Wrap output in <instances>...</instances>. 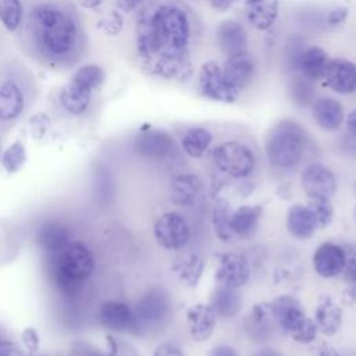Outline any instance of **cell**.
<instances>
[{"label": "cell", "mask_w": 356, "mask_h": 356, "mask_svg": "<svg viewBox=\"0 0 356 356\" xmlns=\"http://www.w3.org/2000/svg\"><path fill=\"white\" fill-rule=\"evenodd\" d=\"M140 11L136 53L143 68L157 78L188 81L193 74L189 56L193 24L188 10L177 3H163Z\"/></svg>", "instance_id": "obj_1"}, {"label": "cell", "mask_w": 356, "mask_h": 356, "mask_svg": "<svg viewBox=\"0 0 356 356\" xmlns=\"http://www.w3.org/2000/svg\"><path fill=\"white\" fill-rule=\"evenodd\" d=\"M31 24L39 46L53 57L68 56L78 43V28L74 18L53 4L38 6Z\"/></svg>", "instance_id": "obj_2"}, {"label": "cell", "mask_w": 356, "mask_h": 356, "mask_svg": "<svg viewBox=\"0 0 356 356\" xmlns=\"http://www.w3.org/2000/svg\"><path fill=\"white\" fill-rule=\"evenodd\" d=\"M309 147L307 131L295 120H281L266 138V157L277 170H293L303 160Z\"/></svg>", "instance_id": "obj_3"}, {"label": "cell", "mask_w": 356, "mask_h": 356, "mask_svg": "<svg viewBox=\"0 0 356 356\" xmlns=\"http://www.w3.org/2000/svg\"><path fill=\"white\" fill-rule=\"evenodd\" d=\"M268 305L271 320L295 342L312 345L317 341L318 330L313 318L307 317L298 298L292 295H280Z\"/></svg>", "instance_id": "obj_4"}, {"label": "cell", "mask_w": 356, "mask_h": 356, "mask_svg": "<svg viewBox=\"0 0 356 356\" xmlns=\"http://www.w3.org/2000/svg\"><path fill=\"white\" fill-rule=\"evenodd\" d=\"M211 159L220 172L236 179L250 177L257 164L254 152L239 140H225L217 145Z\"/></svg>", "instance_id": "obj_5"}, {"label": "cell", "mask_w": 356, "mask_h": 356, "mask_svg": "<svg viewBox=\"0 0 356 356\" xmlns=\"http://www.w3.org/2000/svg\"><path fill=\"white\" fill-rule=\"evenodd\" d=\"M172 303L168 293L159 286L146 291L132 307L134 332L152 330L163 324L171 314Z\"/></svg>", "instance_id": "obj_6"}, {"label": "cell", "mask_w": 356, "mask_h": 356, "mask_svg": "<svg viewBox=\"0 0 356 356\" xmlns=\"http://www.w3.org/2000/svg\"><path fill=\"white\" fill-rule=\"evenodd\" d=\"M95 266V257L90 249L78 239L70 241L51 260V268L81 284L93 274Z\"/></svg>", "instance_id": "obj_7"}, {"label": "cell", "mask_w": 356, "mask_h": 356, "mask_svg": "<svg viewBox=\"0 0 356 356\" xmlns=\"http://www.w3.org/2000/svg\"><path fill=\"white\" fill-rule=\"evenodd\" d=\"M196 88L204 99L224 104L235 103L241 96V93L236 92L227 81L222 72V65L214 60H207L199 67Z\"/></svg>", "instance_id": "obj_8"}, {"label": "cell", "mask_w": 356, "mask_h": 356, "mask_svg": "<svg viewBox=\"0 0 356 356\" xmlns=\"http://www.w3.org/2000/svg\"><path fill=\"white\" fill-rule=\"evenodd\" d=\"M153 235L159 246L175 252L186 248L191 239V227L181 213L167 211L156 220Z\"/></svg>", "instance_id": "obj_9"}, {"label": "cell", "mask_w": 356, "mask_h": 356, "mask_svg": "<svg viewBox=\"0 0 356 356\" xmlns=\"http://www.w3.org/2000/svg\"><path fill=\"white\" fill-rule=\"evenodd\" d=\"M135 153L149 160H163L175 150L172 135L163 128L142 129L132 142Z\"/></svg>", "instance_id": "obj_10"}, {"label": "cell", "mask_w": 356, "mask_h": 356, "mask_svg": "<svg viewBox=\"0 0 356 356\" xmlns=\"http://www.w3.org/2000/svg\"><path fill=\"white\" fill-rule=\"evenodd\" d=\"M300 185L307 197H332L338 189V179L328 165L313 161L302 170Z\"/></svg>", "instance_id": "obj_11"}, {"label": "cell", "mask_w": 356, "mask_h": 356, "mask_svg": "<svg viewBox=\"0 0 356 356\" xmlns=\"http://www.w3.org/2000/svg\"><path fill=\"white\" fill-rule=\"evenodd\" d=\"M218 264L214 273L218 285L241 289L250 280V264L249 260L236 252H225L217 256Z\"/></svg>", "instance_id": "obj_12"}, {"label": "cell", "mask_w": 356, "mask_h": 356, "mask_svg": "<svg viewBox=\"0 0 356 356\" xmlns=\"http://www.w3.org/2000/svg\"><path fill=\"white\" fill-rule=\"evenodd\" d=\"M321 81L337 95L356 93V63L342 57L330 58Z\"/></svg>", "instance_id": "obj_13"}, {"label": "cell", "mask_w": 356, "mask_h": 356, "mask_svg": "<svg viewBox=\"0 0 356 356\" xmlns=\"http://www.w3.org/2000/svg\"><path fill=\"white\" fill-rule=\"evenodd\" d=\"M257 64L249 51L229 56L222 64V72L229 85L239 93L250 86L256 76Z\"/></svg>", "instance_id": "obj_14"}, {"label": "cell", "mask_w": 356, "mask_h": 356, "mask_svg": "<svg viewBox=\"0 0 356 356\" xmlns=\"http://www.w3.org/2000/svg\"><path fill=\"white\" fill-rule=\"evenodd\" d=\"M216 43L225 57L248 51L249 35L242 22L228 18L216 28Z\"/></svg>", "instance_id": "obj_15"}, {"label": "cell", "mask_w": 356, "mask_h": 356, "mask_svg": "<svg viewBox=\"0 0 356 356\" xmlns=\"http://www.w3.org/2000/svg\"><path fill=\"white\" fill-rule=\"evenodd\" d=\"M312 263L314 273L321 278L330 280L341 275L345 267L343 246L334 242H323L316 248Z\"/></svg>", "instance_id": "obj_16"}, {"label": "cell", "mask_w": 356, "mask_h": 356, "mask_svg": "<svg viewBox=\"0 0 356 356\" xmlns=\"http://www.w3.org/2000/svg\"><path fill=\"white\" fill-rule=\"evenodd\" d=\"M100 325L111 332L134 334V312L129 305L121 300H106L97 310Z\"/></svg>", "instance_id": "obj_17"}, {"label": "cell", "mask_w": 356, "mask_h": 356, "mask_svg": "<svg viewBox=\"0 0 356 356\" xmlns=\"http://www.w3.org/2000/svg\"><path fill=\"white\" fill-rule=\"evenodd\" d=\"M310 111L316 125L327 132L338 131L345 122L343 104L332 96H317L310 106Z\"/></svg>", "instance_id": "obj_18"}, {"label": "cell", "mask_w": 356, "mask_h": 356, "mask_svg": "<svg viewBox=\"0 0 356 356\" xmlns=\"http://www.w3.org/2000/svg\"><path fill=\"white\" fill-rule=\"evenodd\" d=\"M186 325L192 339L204 342L211 338L217 325V316L209 303H195L186 310Z\"/></svg>", "instance_id": "obj_19"}, {"label": "cell", "mask_w": 356, "mask_h": 356, "mask_svg": "<svg viewBox=\"0 0 356 356\" xmlns=\"http://www.w3.org/2000/svg\"><path fill=\"white\" fill-rule=\"evenodd\" d=\"M313 321L320 334L334 337L342 327L343 310L330 295H321L317 300Z\"/></svg>", "instance_id": "obj_20"}, {"label": "cell", "mask_w": 356, "mask_h": 356, "mask_svg": "<svg viewBox=\"0 0 356 356\" xmlns=\"http://www.w3.org/2000/svg\"><path fill=\"white\" fill-rule=\"evenodd\" d=\"M243 13L253 29L270 31L280 17V0H243Z\"/></svg>", "instance_id": "obj_21"}, {"label": "cell", "mask_w": 356, "mask_h": 356, "mask_svg": "<svg viewBox=\"0 0 356 356\" xmlns=\"http://www.w3.org/2000/svg\"><path fill=\"white\" fill-rule=\"evenodd\" d=\"M203 189L202 179L192 172L177 174L170 181V199L181 207H191L196 203Z\"/></svg>", "instance_id": "obj_22"}, {"label": "cell", "mask_w": 356, "mask_h": 356, "mask_svg": "<svg viewBox=\"0 0 356 356\" xmlns=\"http://www.w3.org/2000/svg\"><path fill=\"white\" fill-rule=\"evenodd\" d=\"M36 241L42 252L51 261L71 241V236L68 228L64 224L58 221H46L40 225Z\"/></svg>", "instance_id": "obj_23"}, {"label": "cell", "mask_w": 356, "mask_h": 356, "mask_svg": "<svg viewBox=\"0 0 356 356\" xmlns=\"http://www.w3.org/2000/svg\"><path fill=\"white\" fill-rule=\"evenodd\" d=\"M330 61V54L327 50L318 44H307L302 51L296 70L293 74H299L312 82H318L323 79L325 67Z\"/></svg>", "instance_id": "obj_24"}, {"label": "cell", "mask_w": 356, "mask_h": 356, "mask_svg": "<svg viewBox=\"0 0 356 356\" xmlns=\"http://www.w3.org/2000/svg\"><path fill=\"white\" fill-rule=\"evenodd\" d=\"M263 216V206L260 204H242L231 213V229L235 238H252L260 224Z\"/></svg>", "instance_id": "obj_25"}, {"label": "cell", "mask_w": 356, "mask_h": 356, "mask_svg": "<svg viewBox=\"0 0 356 356\" xmlns=\"http://www.w3.org/2000/svg\"><path fill=\"white\" fill-rule=\"evenodd\" d=\"M209 305L214 310L217 318L229 320L238 316L242 307V295L239 289L217 285L210 296Z\"/></svg>", "instance_id": "obj_26"}, {"label": "cell", "mask_w": 356, "mask_h": 356, "mask_svg": "<svg viewBox=\"0 0 356 356\" xmlns=\"http://www.w3.org/2000/svg\"><path fill=\"white\" fill-rule=\"evenodd\" d=\"M92 100V92L72 79L63 86L58 95V102L63 110L71 115H82L88 111Z\"/></svg>", "instance_id": "obj_27"}, {"label": "cell", "mask_w": 356, "mask_h": 356, "mask_svg": "<svg viewBox=\"0 0 356 356\" xmlns=\"http://www.w3.org/2000/svg\"><path fill=\"white\" fill-rule=\"evenodd\" d=\"M285 227L289 235L298 241H307L317 231L306 204L300 203H295L288 209Z\"/></svg>", "instance_id": "obj_28"}, {"label": "cell", "mask_w": 356, "mask_h": 356, "mask_svg": "<svg viewBox=\"0 0 356 356\" xmlns=\"http://www.w3.org/2000/svg\"><path fill=\"white\" fill-rule=\"evenodd\" d=\"M213 132L202 125H193L185 129L181 136V149L192 159L203 157L213 143Z\"/></svg>", "instance_id": "obj_29"}, {"label": "cell", "mask_w": 356, "mask_h": 356, "mask_svg": "<svg viewBox=\"0 0 356 356\" xmlns=\"http://www.w3.org/2000/svg\"><path fill=\"white\" fill-rule=\"evenodd\" d=\"M25 99L21 88L14 81L0 83V121H13L24 110Z\"/></svg>", "instance_id": "obj_30"}, {"label": "cell", "mask_w": 356, "mask_h": 356, "mask_svg": "<svg viewBox=\"0 0 356 356\" xmlns=\"http://www.w3.org/2000/svg\"><path fill=\"white\" fill-rule=\"evenodd\" d=\"M231 204L224 197H217L211 209V227L214 235L224 243L232 242L235 235L231 229Z\"/></svg>", "instance_id": "obj_31"}, {"label": "cell", "mask_w": 356, "mask_h": 356, "mask_svg": "<svg viewBox=\"0 0 356 356\" xmlns=\"http://www.w3.org/2000/svg\"><path fill=\"white\" fill-rule=\"evenodd\" d=\"M172 270L182 284L193 288L202 280L204 271V260L199 253H188L174 263Z\"/></svg>", "instance_id": "obj_32"}, {"label": "cell", "mask_w": 356, "mask_h": 356, "mask_svg": "<svg viewBox=\"0 0 356 356\" xmlns=\"http://www.w3.org/2000/svg\"><path fill=\"white\" fill-rule=\"evenodd\" d=\"M314 85L316 82H312L310 79L299 74H292L288 85L291 100L299 107H310L314 99L317 97Z\"/></svg>", "instance_id": "obj_33"}, {"label": "cell", "mask_w": 356, "mask_h": 356, "mask_svg": "<svg viewBox=\"0 0 356 356\" xmlns=\"http://www.w3.org/2000/svg\"><path fill=\"white\" fill-rule=\"evenodd\" d=\"M306 207L312 216L316 229H324L332 222L334 206L331 203V197H321V196L307 197Z\"/></svg>", "instance_id": "obj_34"}, {"label": "cell", "mask_w": 356, "mask_h": 356, "mask_svg": "<svg viewBox=\"0 0 356 356\" xmlns=\"http://www.w3.org/2000/svg\"><path fill=\"white\" fill-rule=\"evenodd\" d=\"M26 159L28 154L25 145L21 140H15L3 150L0 156V164L6 172L17 174L24 168Z\"/></svg>", "instance_id": "obj_35"}, {"label": "cell", "mask_w": 356, "mask_h": 356, "mask_svg": "<svg viewBox=\"0 0 356 356\" xmlns=\"http://www.w3.org/2000/svg\"><path fill=\"white\" fill-rule=\"evenodd\" d=\"M104 78H106V74L103 68L97 64H85L81 68H78L71 76L74 82L89 89L90 92L100 88L104 82Z\"/></svg>", "instance_id": "obj_36"}, {"label": "cell", "mask_w": 356, "mask_h": 356, "mask_svg": "<svg viewBox=\"0 0 356 356\" xmlns=\"http://www.w3.org/2000/svg\"><path fill=\"white\" fill-rule=\"evenodd\" d=\"M22 4L19 0H0V22L8 32H14L22 22Z\"/></svg>", "instance_id": "obj_37"}, {"label": "cell", "mask_w": 356, "mask_h": 356, "mask_svg": "<svg viewBox=\"0 0 356 356\" xmlns=\"http://www.w3.org/2000/svg\"><path fill=\"white\" fill-rule=\"evenodd\" d=\"M97 28L108 36H115L124 28V17L120 10H111L97 21Z\"/></svg>", "instance_id": "obj_38"}, {"label": "cell", "mask_w": 356, "mask_h": 356, "mask_svg": "<svg viewBox=\"0 0 356 356\" xmlns=\"http://www.w3.org/2000/svg\"><path fill=\"white\" fill-rule=\"evenodd\" d=\"M307 46V43H305V40L299 36H292L285 46V63L288 70L293 74L296 70V64L299 61V57L302 54V51L305 50V47Z\"/></svg>", "instance_id": "obj_39"}, {"label": "cell", "mask_w": 356, "mask_h": 356, "mask_svg": "<svg viewBox=\"0 0 356 356\" xmlns=\"http://www.w3.org/2000/svg\"><path fill=\"white\" fill-rule=\"evenodd\" d=\"M95 172L96 174L93 178V192L99 202H104L111 195V179L108 171L104 168H99Z\"/></svg>", "instance_id": "obj_40"}, {"label": "cell", "mask_w": 356, "mask_h": 356, "mask_svg": "<svg viewBox=\"0 0 356 356\" xmlns=\"http://www.w3.org/2000/svg\"><path fill=\"white\" fill-rule=\"evenodd\" d=\"M345 267L342 271L343 278L349 282H356V242L343 245Z\"/></svg>", "instance_id": "obj_41"}, {"label": "cell", "mask_w": 356, "mask_h": 356, "mask_svg": "<svg viewBox=\"0 0 356 356\" xmlns=\"http://www.w3.org/2000/svg\"><path fill=\"white\" fill-rule=\"evenodd\" d=\"M50 127H51V121L49 115L43 113H36L29 118V129L33 139H38V140L43 139L49 132Z\"/></svg>", "instance_id": "obj_42"}, {"label": "cell", "mask_w": 356, "mask_h": 356, "mask_svg": "<svg viewBox=\"0 0 356 356\" xmlns=\"http://www.w3.org/2000/svg\"><path fill=\"white\" fill-rule=\"evenodd\" d=\"M21 342L31 355L38 353L39 348H40V337H39V332L36 331V328H33V327L24 328V331L21 332Z\"/></svg>", "instance_id": "obj_43"}, {"label": "cell", "mask_w": 356, "mask_h": 356, "mask_svg": "<svg viewBox=\"0 0 356 356\" xmlns=\"http://www.w3.org/2000/svg\"><path fill=\"white\" fill-rule=\"evenodd\" d=\"M349 17V8L346 6H337L328 10L325 15V22L328 26H339L342 25Z\"/></svg>", "instance_id": "obj_44"}, {"label": "cell", "mask_w": 356, "mask_h": 356, "mask_svg": "<svg viewBox=\"0 0 356 356\" xmlns=\"http://www.w3.org/2000/svg\"><path fill=\"white\" fill-rule=\"evenodd\" d=\"M312 356H342L335 346L327 341H314L310 345Z\"/></svg>", "instance_id": "obj_45"}, {"label": "cell", "mask_w": 356, "mask_h": 356, "mask_svg": "<svg viewBox=\"0 0 356 356\" xmlns=\"http://www.w3.org/2000/svg\"><path fill=\"white\" fill-rule=\"evenodd\" d=\"M152 356H185V353L177 343L165 341L154 348Z\"/></svg>", "instance_id": "obj_46"}, {"label": "cell", "mask_w": 356, "mask_h": 356, "mask_svg": "<svg viewBox=\"0 0 356 356\" xmlns=\"http://www.w3.org/2000/svg\"><path fill=\"white\" fill-rule=\"evenodd\" d=\"M0 356H25V353L14 341L0 338Z\"/></svg>", "instance_id": "obj_47"}, {"label": "cell", "mask_w": 356, "mask_h": 356, "mask_svg": "<svg viewBox=\"0 0 356 356\" xmlns=\"http://www.w3.org/2000/svg\"><path fill=\"white\" fill-rule=\"evenodd\" d=\"M147 0H115V4L120 11L124 13H134L142 10Z\"/></svg>", "instance_id": "obj_48"}, {"label": "cell", "mask_w": 356, "mask_h": 356, "mask_svg": "<svg viewBox=\"0 0 356 356\" xmlns=\"http://www.w3.org/2000/svg\"><path fill=\"white\" fill-rule=\"evenodd\" d=\"M207 356H241V355L234 346L221 343V345H216L214 348H211V350L209 352Z\"/></svg>", "instance_id": "obj_49"}, {"label": "cell", "mask_w": 356, "mask_h": 356, "mask_svg": "<svg viewBox=\"0 0 356 356\" xmlns=\"http://www.w3.org/2000/svg\"><path fill=\"white\" fill-rule=\"evenodd\" d=\"M342 300L348 306L356 309V282H349L348 284V286L345 288V291L342 293Z\"/></svg>", "instance_id": "obj_50"}, {"label": "cell", "mask_w": 356, "mask_h": 356, "mask_svg": "<svg viewBox=\"0 0 356 356\" xmlns=\"http://www.w3.org/2000/svg\"><path fill=\"white\" fill-rule=\"evenodd\" d=\"M345 128H346V134L356 139V108H353L352 111H349L346 115H345Z\"/></svg>", "instance_id": "obj_51"}, {"label": "cell", "mask_w": 356, "mask_h": 356, "mask_svg": "<svg viewBox=\"0 0 356 356\" xmlns=\"http://www.w3.org/2000/svg\"><path fill=\"white\" fill-rule=\"evenodd\" d=\"M207 1L213 10L218 13H225L235 4L236 0H207Z\"/></svg>", "instance_id": "obj_52"}, {"label": "cell", "mask_w": 356, "mask_h": 356, "mask_svg": "<svg viewBox=\"0 0 356 356\" xmlns=\"http://www.w3.org/2000/svg\"><path fill=\"white\" fill-rule=\"evenodd\" d=\"M81 7L86 8V10H96L97 7H100L106 0H75Z\"/></svg>", "instance_id": "obj_53"}, {"label": "cell", "mask_w": 356, "mask_h": 356, "mask_svg": "<svg viewBox=\"0 0 356 356\" xmlns=\"http://www.w3.org/2000/svg\"><path fill=\"white\" fill-rule=\"evenodd\" d=\"M254 356H282V355L278 353L275 349H261Z\"/></svg>", "instance_id": "obj_54"}, {"label": "cell", "mask_w": 356, "mask_h": 356, "mask_svg": "<svg viewBox=\"0 0 356 356\" xmlns=\"http://www.w3.org/2000/svg\"><path fill=\"white\" fill-rule=\"evenodd\" d=\"M88 356H104V355H102V353H90Z\"/></svg>", "instance_id": "obj_55"}, {"label": "cell", "mask_w": 356, "mask_h": 356, "mask_svg": "<svg viewBox=\"0 0 356 356\" xmlns=\"http://www.w3.org/2000/svg\"><path fill=\"white\" fill-rule=\"evenodd\" d=\"M355 221H356V206H355Z\"/></svg>", "instance_id": "obj_56"}]
</instances>
